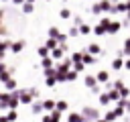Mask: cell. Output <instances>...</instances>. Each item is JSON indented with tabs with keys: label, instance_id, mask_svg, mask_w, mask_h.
Returning a JSON list of instances; mask_svg holds the SVG:
<instances>
[{
	"label": "cell",
	"instance_id": "obj_1",
	"mask_svg": "<svg viewBox=\"0 0 130 122\" xmlns=\"http://www.w3.org/2000/svg\"><path fill=\"white\" fill-rule=\"evenodd\" d=\"M18 94H20V102H22V104H30V102H32V98H35L30 89H20Z\"/></svg>",
	"mask_w": 130,
	"mask_h": 122
},
{
	"label": "cell",
	"instance_id": "obj_2",
	"mask_svg": "<svg viewBox=\"0 0 130 122\" xmlns=\"http://www.w3.org/2000/svg\"><path fill=\"white\" fill-rule=\"evenodd\" d=\"M22 47H24V41H14V43L10 45V49H12L14 53H20V51H22Z\"/></svg>",
	"mask_w": 130,
	"mask_h": 122
},
{
	"label": "cell",
	"instance_id": "obj_3",
	"mask_svg": "<svg viewBox=\"0 0 130 122\" xmlns=\"http://www.w3.org/2000/svg\"><path fill=\"white\" fill-rule=\"evenodd\" d=\"M4 85H6V89H10V92H12V89H16V81H14L12 77H10V79H6V81H4Z\"/></svg>",
	"mask_w": 130,
	"mask_h": 122
},
{
	"label": "cell",
	"instance_id": "obj_4",
	"mask_svg": "<svg viewBox=\"0 0 130 122\" xmlns=\"http://www.w3.org/2000/svg\"><path fill=\"white\" fill-rule=\"evenodd\" d=\"M22 10H24L26 14H30V12L35 10V6H32V2H24V4H22Z\"/></svg>",
	"mask_w": 130,
	"mask_h": 122
},
{
	"label": "cell",
	"instance_id": "obj_5",
	"mask_svg": "<svg viewBox=\"0 0 130 122\" xmlns=\"http://www.w3.org/2000/svg\"><path fill=\"white\" fill-rule=\"evenodd\" d=\"M4 14H6V12H4V10H0V35H6V33H8V30H6V26L2 24V18H4Z\"/></svg>",
	"mask_w": 130,
	"mask_h": 122
},
{
	"label": "cell",
	"instance_id": "obj_6",
	"mask_svg": "<svg viewBox=\"0 0 130 122\" xmlns=\"http://www.w3.org/2000/svg\"><path fill=\"white\" fill-rule=\"evenodd\" d=\"M43 108H45V106H43L41 102H35V104H32V112H35V114H39V112H41Z\"/></svg>",
	"mask_w": 130,
	"mask_h": 122
},
{
	"label": "cell",
	"instance_id": "obj_7",
	"mask_svg": "<svg viewBox=\"0 0 130 122\" xmlns=\"http://www.w3.org/2000/svg\"><path fill=\"white\" fill-rule=\"evenodd\" d=\"M6 116H8V120H16V118H18V114L14 112V108H10V112H8Z\"/></svg>",
	"mask_w": 130,
	"mask_h": 122
},
{
	"label": "cell",
	"instance_id": "obj_8",
	"mask_svg": "<svg viewBox=\"0 0 130 122\" xmlns=\"http://www.w3.org/2000/svg\"><path fill=\"white\" fill-rule=\"evenodd\" d=\"M4 69H6V65H4V63H2V61H0V73H2V71H4Z\"/></svg>",
	"mask_w": 130,
	"mask_h": 122
},
{
	"label": "cell",
	"instance_id": "obj_9",
	"mask_svg": "<svg viewBox=\"0 0 130 122\" xmlns=\"http://www.w3.org/2000/svg\"><path fill=\"white\" fill-rule=\"evenodd\" d=\"M14 4H24V0H12Z\"/></svg>",
	"mask_w": 130,
	"mask_h": 122
},
{
	"label": "cell",
	"instance_id": "obj_10",
	"mask_svg": "<svg viewBox=\"0 0 130 122\" xmlns=\"http://www.w3.org/2000/svg\"><path fill=\"white\" fill-rule=\"evenodd\" d=\"M2 57H4V53H2V51H0V61H2Z\"/></svg>",
	"mask_w": 130,
	"mask_h": 122
},
{
	"label": "cell",
	"instance_id": "obj_11",
	"mask_svg": "<svg viewBox=\"0 0 130 122\" xmlns=\"http://www.w3.org/2000/svg\"><path fill=\"white\" fill-rule=\"evenodd\" d=\"M26 2H35V0H26Z\"/></svg>",
	"mask_w": 130,
	"mask_h": 122
},
{
	"label": "cell",
	"instance_id": "obj_12",
	"mask_svg": "<svg viewBox=\"0 0 130 122\" xmlns=\"http://www.w3.org/2000/svg\"><path fill=\"white\" fill-rule=\"evenodd\" d=\"M0 98H2V94H0Z\"/></svg>",
	"mask_w": 130,
	"mask_h": 122
},
{
	"label": "cell",
	"instance_id": "obj_13",
	"mask_svg": "<svg viewBox=\"0 0 130 122\" xmlns=\"http://www.w3.org/2000/svg\"><path fill=\"white\" fill-rule=\"evenodd\" d=\"M2 2H6V0H2Z\"/></svg>",
	"mask_w": 130,
	"mask_h": 122
}]
</instances>
